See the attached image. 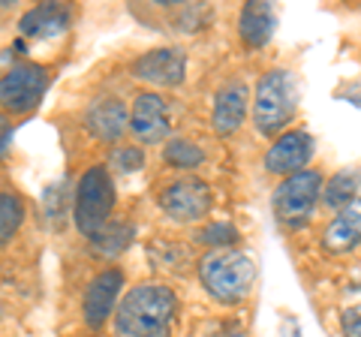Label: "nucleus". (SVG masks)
Instances as JSON below:
<instances>
[{
	"label": "nucleus",
	"mask_w": 361,
	"mask_h": 337,
	"mask_svg": "<svg viewBox=\"0 0 361 337\" xmlns=\"http://www.w3.org/2000/svg\"><path fill=\"white\" fill-rule=\"evenodd\" d=\"M178 298L163 283H139L121 298L115 337H169L175 325Z\"/></svg>",
	"instance_id": "f257e3e1"
},
{
	"label": "nucleus",
	"mask_w": 361,
	"mask_h": 337,
	"mask_svg": "<svg viewBox=\"0 0 361 337\" xmlns=\"http://www.w3.org/2000/svg\"><path fill=\"white\" fill-rule=\"evenodd\" d=\"M199 280L214 301H220L226 307L241 305L253 289L256 262L250 253L238 250V247L211 250L202 256V262H199Z\"/></svg>",
	"instance_id": "f03ea898"
},
{
	"label": "nucleus",
	"mask_w": 361,
	"mask_h": 337,
	"mask_svg": "<svg viewBox=\"0 0 361 337\" xmlns=\"http://www.w3.org/2000/svg\"><path fill=\"white\" fill-rule=\"evenodd\" d=\"M298 106V87L295 75L283 66L268 70L256 85L253 94V123L262 136H277L286 123L295 118Z\"/></svg>",
	"instance_id": "7ed1b4c3"
},
{
	"label": "nucleus",
	"mask_w": 361,
	"mask_h": 337,
	"mask_svg": "<svg viewBox=\"0 0 361 337\" xmlns=\"http://www.w3.org/2000/svg\"><path fill=\"white\" fill-rule=\"evenodd\" d=\"M115 211V181H111L109 166H90L75 184L73 220L75 229L94 238V235L111 220Z\"/></svg>",
	"instance_id": "20e7f679"
},
{
	"label": "nucleus",
	"mask_w": 361,
	"mask_h": 337,
	"mask_svg": "<svg viewBox=\"0 0 361 337\" xmlns=\"http://www.w3.org/2000/svg\"><path fill=\"white\" fill-rule=\"evenodd\" d=\"M322 187H325V178L319 168H301V172L289 175L283 184H277L274 199H271L274 217L286 229H301L313 217L316 202L322 199Z\"/></svg>",
	"instance_id": "39448f33"
},
{
	"label": "nucleus",
	"mask_w": 361,
	"mask_h": 337,
	"mask_svg": "<svg viewBox=\"0 0 361 337\" xmlns=\"http://www.w3.org/2000/svg\"><path fill=\"white\" fill-rule=\"evenodd\" d=\"M49 91V70L42 63H16L0 75V109L9 115H27Z\"/></svg>",
	"instance_id": "423d86ee"
},
{
	"label": "nucleus",
	"mask_w": 361,
	"mask_h": 337,
	"mask_svg": "<svg viewBox=\"0 0 361 337\" xmlns=\"http://www.w3.org/2000/svg\"><path fill=\"white\" fill-rule=\"evenodd\" d=\"M211 187L196 175H180L160 190V208L178 223H196L211 211Z\"/></svg>",
	"instance_id": "0eeeda50"
},
{
	"label": "nucleus",
	"mask_w": 361,
	"mask_h": 337,
	"mask_svg": "<svg viewBox=\"0 0 361 337\" xmlns=\"http://www.w3.org/2000/svg\"><path fill=\"white\" fill-rule=\"evenodd\" d=\"M133 75L154 87H175L187 75V54L178 46L151 49L133 61Z\"/></svg>",
	"instance_id": "6e6552de"
},
{
	"label": "nucleus",
	"mask_w": 361,
	"mask_h": 337,
	"mask_svg": "<svg viewBox=\"0 0 361 337\" xmlns=\"http://www.w3.org/2000/svg\"><path fill=\"white\" fill-rule=\"evenodd\" d=\"M121 292H123V271L121 268H103V271L90 280L87 289H85V298H82V313H85V322L90 329H103L109 322Z\"/></svg>",
	"instance_id": "1a4fd4ad"
},
{
	"label": "nucleus",
	"mask_w": 361,
	"mask_h": 337,
	"mask_svg": "<svg viewBox=\"0 0 361 337\" xmlns=\"http://www.w3.org/2000/svg\"><path fill=\"white\" fill-rule=\"evenodd\" d=\"M313 136L307 130H286L265 151V168L271 175H295L307 168L313 157Z\"/></svg>",
	"instance_id": "9d476101"
},
{
	"label": "nucleus",
	"mask_w": 361,
	"mask_h": 337,
	"mask_svg": "<svg viewBox=\"0 0 361 337\" xmlns=\"http://www.w3.org/2000/svg\"><path fill=\"white\" fill-rule=\"evenodd\" d=\"M172 127V115H169V103L160 94H139L130 111V130L133 136L145 145H157L169 136Z\"/></svg>",
	"instance_id": "9b49d317"
},
{
	"label": "nucleus",
	"mask_w": 361,
	"mask_h": 337,
	"mask_svg": "<svg viewBox=\"0 0 361 337\" xmlns=\"http://www.w3.org/2000/svg\"><path fill=\"white\" fill-rule=\"evenodd\" d=\"M85 127L97 142L115 145L130 130V109L118 97H97L85 109Z\"/></svg>",
	"instance_id": "f8f14e48"
},
{
	"label": "nucleus",
	"mask_w": 361,
	"mask_h": 337,
	"mask_svg": "<svg viewBox=\"0 0 361 337\" xmlns=\"http://www.w3.org/2000/svg\"><path fill=\"white\" fill-rule=\"evenodd\" d=\"M247 106H250V87L241 78H229L217 91V97H214L211 123L217 130V136L229 139L241 130V123L247 121Z\"/></svg>",
	"instance_id": "ddd939ff"
},
{
	"label": "nucleus",
	"mask_w": 361,
	"mask_h": 337,
	"mask_svg": "<svg viewBox=\"0 0 361 337\" xmlns=\"http://www.w3.org/2000/svg\"><path fill=\"white\" fill-rule=\"evenodd\" d=\"M73 25V9L66 4H39V6H30L25 16L18 21V30L21 37L27 39H51V37H61V33Z\"/></svg>",
	"instance_id": "4468645a"
},
{
	"label": "nucleus",
	"mask_w": 361,
	"mask_h": 337,
	"mask_svg": "<svg viewBox=\"0 0 361 337\" xmlns=\"http://www.w3.org/2000/svg\"><path fill=\"white\" fill-rule=\"evenodd\" d=\"M322 244L331 253H349L361 247V196L343 205L322 232Z\"/></svg>",
	"instance_id": "2eb2a0df"
},
{
	"label": "nucleus",
	"mask_w": 361,
	"mask_h": 337,
	"mask_svg": "<svg viewBox=\"0 0 361 337\" xmlns=\"http://www.w3.org/2000/svg\"><path fill=\"white\" fill-rule=\"evenodd\" d=\"M238 33L247 49H262L268 46L271 33H274V6L265 0H250L244 4L238 16Z\"/></svg>",
	"instance_id": "dca6fc26"
},
{
	"label": "nucleus",
	"mask_w": 361,
	"mask_h": 337,
	"mask_svg": "<svg viewBox=\"0 0 361 337\" xmlns=\"http://www.w3.org/2000/svg\"><path fill=\"white\" fill-rule=\"evenodd\" d=\"M133 238H135V226L130 220L118 217V220H109L106 226L90 238V244H94V253H99V256H118L133 244Z\"/></svg>",
	"instance_id": "f3484780"
},
{
	"label": "nucleus",
	"mask_w": 361,
	"mask_h": 337,
	"mask_svg": "<svg viewBox=\"0 0 361 337\" xmlns=\"http://www.w3.org/2000/svg\"><path fill=\"white\" fill-rule=\"evenodd\" d=\"M358 187H361V175L355 168H343V172H334L329 181L322 187V202L329 208L341 211L343 205H349L355 196H358Z\"/></svg>",
	"instance_id": "a211bd4d"
},
{
	"label": "nucleus",
	"mask_w": 361,
	"mask_h": 337,
	"mask_svg": "<svg viewBox=\"0 0 361 337\" xmlns=\"http://www.w3.org/2000/svg\"><path fill=\"white\" fill-rule=\"evenodd\" d=\"M25 223V202L13 190H0V250L16 238V232Z\"/></svg>",
	"instance_id": "6ab92c4d"
},
{
	"label": "nucleus",
	"mask_w": 361,
	"mask_h": 337,
	"mask_svg": "<svg viewBox=\"0 0 361 337\" xmlns=\"http://www.w3.org/2000/svg\"><path fill=\"white\" fill-rule=\"evenodd\" d=\"M166 163L172 168H180V172H190V168H199L202 163H205V154H202V148L196 142L190 139H172L166 145Z\"/></svg>",
	"instance_id": "aec40b11"
},
{
	"label": "nucleus",
	"mask_w": 361,
	"mask_h": 337,
	"mask_svg": "<svg viewBox=\"0 0 361 337\" xmlns=\"http://www.w3.org/2000/svg\"><path fill=\"white\" fill-rule=\"evenodd\" d=\"M196 241L214 247V250H223V247H235V241H238V229L226 220H217V223H208L205 229H199Z\"/></svg>",
	"instance_id": "412c9836"
},
{
	"label": "nucleus",
	"mask_w": 361,
	"mask_h": 337,
	"mask_svg": "<svg viewBox=\"0 0 361 337\" xmlns=\"http://www.w3.org/2000/svg\"><path fill=\"white\" fill-rule=\"evenodd\" d=\"M142 166H145V154H142V148H133V145H118V148L109 154V172L130 175V172H139Z\"/></svg>",
	"instance_id": "4be33fe9"
},
{
	"label": "nucleus",
	"mask_w": 361,
	"mask_h": 337,
	"mask_svg": "<svg viewBox=\"0 0 361 337\" xmlns=\"http://www.w3.org/2000/svg\"><path fill=\"white\" fill-rule=\"evenodd\" d=\"M151 259H154V265L166 268V271H180L184 253H180V247H175V241H154Z\"/></svg>",
	"instance_id": "5701e85b"
},
{
	"label": "nucleus",
	"mask_w": 361,
	"mask_h": 337,
	"mask_svg": "<svg viewBox=\"0 0 361 337\" xmlns=\"http://www.w3.org/2000/svg\"><path fill=\"white\" fill-rule=\"evenodd\" d=\"M341 329H343V337H361V305L343 310Z\"/></svg>",
	"instance_id": "b1692460"
},
{
	"label": "nucleus",
	"mask_w": 361,
	"mask_h": 337,
	"mask_svg": "<svg viewBox=\"0 0 361 337\" xmlns=\"http://www.w3.org/2000/svg\"><path fill=\"white\" fill-rule=\"evenodd\" d=\"M9 139H13V123H9V118L4 115V111H0V157L6 154Z\"/></svg>",
	"instance_id": "393cba45"
},
{
	"label": "nucleus",
	"mask_w": 361,
	"mask_h": 337,
	"mask_svg": "<svg viewBox=\"0 0 361 337\" xmlns=\"http://www.w3.org/2000/svg\"><path fill=\"white\" fill-rule=\"evenodd\" d=\"M211 337H247V331L241 329L238 322H223L217 331H214Z\"/></svg>",
	"instance_id": "a878e982"
}]
</instances>
